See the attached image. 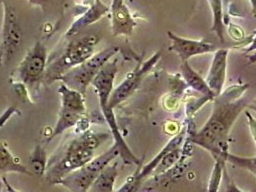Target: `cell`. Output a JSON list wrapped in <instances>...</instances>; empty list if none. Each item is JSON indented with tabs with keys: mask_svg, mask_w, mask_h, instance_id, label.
<instances>
[{
	"mask_svg": "<svg viewBox=\"0 0 256 192\" xmlns=\"http://www.w3.org/2000/svg\"><path fill=\"white\" fill-rule=\"evenodd\" d=\"M112 29L114 36H131L136 26V21L131 15L128 6L122 4L120 7L111 11Z\"/></svg>",
	"mask_w": 256,
	"mask_h": 192,
	"instance_id": "4fadbf2b",
	"label": "cell"
},
{
	"mask_svg": "<svg viewBox=\"0 0 256 192\" xmlns=\"http://www.w3.org/2000/svg\"><path fill=\"white\" fill-rule=\"evenodd\" d=\"M244 114L248 118V126H250L248 128H250V134L254 138V141L256 142V118L248 111H246Z\"/></svg>",
	"mask_w": 256,
	"mask_h": 192,
	"instance_id": "cb8c5ba5",
	"label": "cell"
},
{
	"mask_svg": "<svg viewBox=\"0 0 256 192\" xmlns=\"http://www.w3.org/2000/svg\"><path fill=\"white\" fill-rule=\"evenodd\" d=\"M226 161L230 163L234 167L248 170L256 176V156L254 158H244L228 152L226 155Z\"/></svg>",
	"mask_w": 256,
	"mask_h": 192,
	"instance_id": "d6986e66",
	"label": "cell"
},
{
	"mask_svg": "<svg viewBox=\"0 0 256 192\" xmlns=\"http://www.w3.org/2000/svg\"><path fill=\"white\" fill-rule=\"evenodd\" d=\"M160 58H161V52H157L150 60H148L144 64L137 65L132 72L128 73V76L124 80V82L112 91V94L110 96L109 103H108L109 107L111 109H114L116 106L124 101L135 90H137L141 84L142 78L154 67V64L160 60Z\"/></svg>",
	"mask_w": 256,
	"mask_h": 192,
	"instance_id": "9c48e42d",
	"label": "cell"
},
{
	"mask_svg": "<svg viewBox=\"0 0 256 192\" xmlns=\"http://www.w3.org/2000/svg\"><path fill=\"white\" fill-rule=\"evenodd\" d=\"M124 3V0H112V5H111V8H110V11L112 10H115L116 8L120 7Z\"/></svg>",
	"mask_w": 256,
	"mask_h": 192,
	"instance_id": "484cf974",
	"label": "cell"
},
{
	"mask_svg": "<svg viewBox=\"0 0 256 192\" xmlns=\"http://www.w3.org/2000/svg\"><path fill=\"white\" fill-rule=\"evenodd\" d=\"M118 52V47L116 46L105 48L102 51L92 55L83 64L72 68L60 79V81H62V83L70 89L76 90L85 96L87 88L92 84L94 79Z\"/></svg>",
	"mask_w": 256,
	"mask_h": 192,
	"instance_id": "277c9868",
	"label": "cell"
},
{
	"mask_svg": "<svg viewBox=\"0 0 256 192\" xmlns=\"http://www.w3.org/2000/svg\"><path fill=\"white\" fill-rule=\"evenodd\" d=\"M228 33L230 35V37L236 40H242L244 38V30L240 27V26L233 24V23H230V27H228Z\"/></svg>",
	"mask_w": 256,
	"mask_h": 192,
	"instance_id": "603a6c76",
	"label": "cell"
},
{
	"mask_svg": "<svg viewBox=\"0 0 256 192\" xmlns=\"http://www.w3.org/2000/svg\"><path fill=\"white\" fill-rule=\"evenodd\" d=\"M9 172H18L26 175H32L29 170L20 161L14 158L7 148L6 144L0 141V175Z\"/></svg>",
	"mask_w": 256,
	"mask_h": 192,
	"instance_id": "9a60e30c",
	"label": "cell"
},
{
	"mask_svg": "<svg viewBox=\"0 0 256 192\" xmlns=\"http://www.w3.org/2000/svg\"><path fill=\"white\" fill-rule=\"evenodd\" d=\"M226 182V192H243L234 183V181L231 179L230 176L228 175V172L226 170V167L224 170V177Z\"/></svg>",
	"mask_w": 256,
	"mask_h": 192,
	"instance_id": "7402d4cb",
	"label": "cell"
},
{
	"mask_svg": "<svg viewBox=\"0 0 256 192\" xmlns=\"http://www.w3.org/2000/svg\"><path fill=\"white\" fill-rule=\"evenodd\" d=\"M212 12H213V24L211 27V31L215 32L220 41L222 43L224 42V32L226 27L224 22V12H222V0H209Z\"/></svg>",
	"mask_w": 256,
	"mask_h": 192,
	"instance_id": "e0dca14e",
	"label": "cell"
},
{
	"mask_svg": "<svg viewBox=\"0 0 256 192\" xmlns=\"http://www.w3.org/2000/svg\"><path fill=\"white\" fill-rule=\"evenodd\" d=\"M250 86L234 85L224 90L215 98L212 115L204 126L189 138L192 143L200 146L214 159L228 153V136L238 116L248 106L244 93Z\"/></svg>",
	"mask_w": 256,
	"mask_h": 192,
	"instance_id": "6da1fadb",
	"label": "cell"
},
{
	"mask_svg": "<svg viewBox=\"0 0 256 192\" xmlns=\"http://www.w3.org/2000/svg\"><path fill=\"white\" fill-rule=\"evenodd\" d=\"M120 156L115 144L105 153L94 158L89 164L60 180L61 185L72 192H88L103 169Z\"/></svg>",
	"mask_w": 256,
	"mask_h": 192,
	"instance_id": "5b68a950",
	"label": "cell"
},
{
	"mask_svg": "<svg viewBox=\"0 0 256 192\" xmlns=\"http://www.w3.org/2000/svg\"><path fill=\"white\" fill-rule=\"evenodd\" d=\"M14 112H16V109L14 108H10L9 110H7L3 115L0 117V128H1V126L6 122V120H8V118L12 115Z\"/></svg>",
	"mask_w": 256,
	"mask_h": 192,
	"instance_id": "d4e9b609",
	"label": "cell"
},
{
	"mask_svg": "<svg viewBox=\"0 0 256 192\" xmlns=\"http://www.w3.org/2000/svg\"><path fill=\"white\" fill-rule=\"evenodd\" d=\"M226 161L224 157H220L215 159V165L209 179L207 192H218L220 185L224 177V170L226 168Z\"/></svg>",
	"mask_w": 256,
	"mask_h": 192,
	"instance_id": "ac0fdd59",
	"label": "cell"
},
{
	"mask_svg": "<svg viewBox=\"0 0 256 192\" xmlns=\"http://www.w3.org/2000/svg\"><path fill=\"white\" fill-rule=\"evenodd\" d=\"M250 3H252V14L256 16V0H250Z\"/></svg>",
	"mask_w": 256,
	"mask_h": 192,
	"instance_id": "4316f807",
	"label": "cell"
},
{
	"mask_svg": "<svg viewBox=\"0 0 256 192\" xmlns=\"http://www.w3.org/2000/svg\"><path fill=\"white\" fill-rule=\"evenodd\" d=\"M98 40L100 38L96 35L89 34L70 41L63 53L50 64L46 70L44 81L48 84L60 81L72 68L90 59Z\"/></svg>",
	"mask_w": 256,
	"mask_h": 192,
	"instance_id": "3957f363",
	"label": "cell"
},
{
	"mask_svg": "<svg viewBox=\"0 0 256 192\" xmlns=\"http://www.w3.org/2000/svg\"><path fill=\"white\" fill-rule=\"evenodd\" d=\"M31 164L32 167L35 170V173L42 176L46 174V152L44 151V148L38 145L36 146L34 152L31 156Z\"/></svg>",
	"mask_w": 256,
	"mask_h": 192,
	"instance_id": "ffe728a7",
	"label": "cell"
},
{
	"mask_svg": "<svg viewBox=\"0 0 256 192\" xmlns=\"http://www.w3.org/2000/svg\"><path fill=\"white\" fill-rule=\"evenodd\" d=\"M166 34L170 40L172 41L168 50L176 53L181 62H187L194 56L204 55L217 50L215 44L204 40H196L191 38H183L174 34L170 31H168Z\"/></svg>",
	"mask_w": 256,
	"mask_h": 192,
	"instance_id": "30bf717a",
	"label": "cell"
},
{
	"mask_svg": "<svg viewBox=\"0 0 256 192\" xmlns=\"http://www.w3.org/2000/svg\"><path fill=\"white\" fill-rule=\"evenodd\" d=\"M248 107L250 110H254V111H256V98L252 102L250 103Z\"/></svg>",
	"mask_w": 256,
	"mask_h": 192,
	"instance_id": "f1b7e54d",
	"label": "cell"
},
{
	"mask_svg": "<svg viewBox=\"0 0 256 192\" xmlns=\"http://www.w3.org/2000/svg\"><path fill=\"white\" fill-rule=\"evenodd\" d=\"M256 49V36L254 39L252 40V45L250 47V48H248V52L252 51V50H254Z\"/></svg>",
	"mask_w": 256,
	"mask_h": 192,
	"instance_id": "f546056e",
	"label": "cell"
},
{
	"mask_svg": "<svg viewBox=\"0 0 256 192\" xmlns=\"http://www.w3.org/2000/svg\"><path fill=\"white\" fill-rule=\"evenodd\" d=\"M109 11H110V8L106 6L102 0H96L90 8L72 24L70 28L66 32V36L68 37L74 36L84 28L96 22Z\"/></svg>",
	"mask_w": 256,
	"mask_h": 192,
	"instance_id": "7c38bea8",
	"label": "cell"
},
{
	"mask_svg": "<svg viewBox=\"0 0 256 192\" xmlns=\"http://www.w3.org/2000/svg\"><path fill=\"white\" fill-rule=\"evenodd\" d=\"M228 49H217L214 53L212 64L205 79L208 87L216 97L224 91V86L226 77Z\"/></svg>",
	"mask_w": 256,
	"mask_h": 192,
	"instance_id": "8fae6325",
	"label": "cell"
},
{
	"mask_svg": "<svg viewBox=\"0 0 256 192\" xmlns=\"http://www.w3.org/2000/svg\"><path fill=\"white\" fill-rule=\"evenodd\" d=\"M180 71L181 75L183 77L184 81L188 85V87H191L192 90L198 91L200 94L204 95V97L207 98L209 101H214L216 96L214 92L210 90L208 87L206 81L202 79L198 72H196L192 68V66L189 64V62H181L180 64Z\"/></svg>",
	"mask_w": 256,
	"mask_h": 192,
	"instance_id": "5bb4252c",
	"label": "cell"
},
{
	"mask_svg": "<svg viewBox=\"0 0 256 192\" xmlns=\"http://www.w3.org/2000/svg\"><path fill=\"white\" fill-rule=\"evenodd\" d=\"M4 19L2 29V41L0 45V66L7 64L22 41V29L13 7L3 4Z\"/></svg>",
	"mask_w": 256,
	"mask_h": 192,
	"instance_id": "ba28073f",
	"label": "cell"
},
{
	"mask_svg": "<svg viewBox=\"0 0 256 192\" xmlns=\"http://www.w3.org/2000/svg\"><path fill=\"white\" fill-rule=\"evenodd\" d=\"M46 66V48L42 42L36 41L16 69V76L24 86L34 88L44 77Z\"/></svg>",
	"mask_w": 256,
	"mask_h": 192,
	"instance_id": "52a82bcc",
	"label": "cell"
},
{
	"mask_svg": "<svg viewBox=\"0 0 256 192\" xmlns=\"http://www.w3.org/2000/svg\"><path fill=\"white\" fill-rule=\"evenodd\" d=\"M111 132L86 130L70 141L63 150L52 156L48 161L46 178L48 183L57 185L66 175L81 168L94 159L96 149L109 140Z\"/></svg>",
	"mask_w": 256,
	"mask_h": 192,
	"instance_id": "7a4b0ae2",
	"label": "cell"
},
{
	"mask_svg": "<svg viewBox=\"0 0 256 192\" xmlns=\"http://www.w3.org/2000/svg\"><path fill=\"white\" fill-rule=\"evenodd\" d=\"M118 177V163H110L98 175L92 184V188L100 192H113L116 179Z\"/></svg>",
	"mask_w": 256,
	"mask_h": 192,
	"instance_id": "2e32d148",
	"label": "cell"
},
{
	"mask_svg": "<svg viewBox=\"0 0 256 192\" xmlns=\"http://www.w3.org/2000/svg\"><path fill=\"white\" fill-rule=\"evenodd\" d=\"M81 1H82V4L84 6H90V7L94 3L96 0H81Z\"/></svg>",
	"mask_w": 256,
	"mask_h": 192,
	"instance_id": "83f0119b",
	"label": "cell"
},
{
	"mask_svg": "<svg viewBox=\"0 0 256 192\" xmlns=\"http://www.w3.org/2000/svg\"><path fill=\"white\" fill-rule=\"evenodd\" d=\"M180 152H181V150H180V147H178V148L172 150L170 152L166 154L164 156V158L161 160V162L159 163L158 167H156V169L154 170V174L156 175V174L165 173L166 170H168L178 162V160L180 159Z\"/></svg>",
	"mask_w": 256,
	"mask_h": 192,
	"instance_id": "44dd1931",
	"label": "cell"
},
{
	"mask_svg": "<svg viewBox=\"0 0 256 192\" xmlns=\"http://www.w3.org/2000/svg\"><path fill=\"white\" fill-rule=\"evenodd\" d=\"M133 1H134V0H130V2H133Z\"/></svg>",
	"mask_w": 256,
	"mask_h": 192,
	"instance_id": "4dcf8cb0",
	"label": "cell"
},
{
	"mask_svg": "<svg viewBox=\"0 0 256 192\" xmlns=\"http://www.w3.org/2000/svg\"><path fill=\"white\" fill-rule=\"evenodd\" d=\"M58 91L61 95V111L55 128L46 140V143L62 135L68 129L76 126L86 112L85 97L82 93L70 89L64 83H61Z\"/></svg>",
	"mask_w": 256,
	"mask_h": 192,
	"instance_id": "8992f818",
	"label": "cell"
}]
</instances>
